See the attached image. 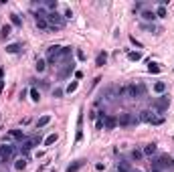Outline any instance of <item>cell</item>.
Masks as SVG:
<instances>
[{"label":"cell","instance_id":"cell-29","mask_svg":"<svg viewBox=\"0 0 174 172\" xmlns=\"http://www.w3.org/2000/svg\"><path fill=\"white\" fill-rule=\"evenodd\" d=\"M128 59H130V61H140V59H142V53L134 51V53H130V55H128Z\"/></svg>","mask_w":174,"mask_h":172},{"label":"cell","instance_id":"cell-20","mask_svg":"<svg viewBox=\"0 0 174 172\" xmlns=\"http://www.w3.org/2000/svg\"><path fill=\"white\" fill-rule=\"evenodd\" d=\"M57 140H59V136H57V134H49V136H47V140H45V146H53V144L57 142Z\"/></svg>","mask_w":174,"mask_h":172},{"label":"cell","instance_id":"cell-4","mask_svg":"<svg viewBox=\"0 0 174 172\" xmlns=\"http://www.w3.org/2000/svg\"><path fill=\"white\" fill-rule=\"evenodd\" d=\"M168 105H170V99L166 97V95H162V97L156 99V109H158V111H166Z\"/></svg>","mask_w":174,"mask_h":172},{"label":"cell","instance_id":"cell-28","mask_svg":"<svg viewBox=\"0 0 174 172\" xmlns=\"http://www.w3.org/2000/svg\"><path fill=\"white\" fill-rule=\"evenodd\" d=\"M34 67H37V71H39V73H43L45 69H47V63H45L43 59H39V61H37V65H34Z\"/></svg>","mask_w":174,"mask_h":172},{"label":"cell","instance_id":"cell-1","mask_svg":"<svg viewBox=\"0 0 174 172\" xmlns=\"http://www.w3.org/2000/svg\"><path fill=\"white\" fill-rule=\"evenodd\" d=\"M47 22H49V26H51V30L63 29V26H65V16H61L57 10H55V12H49V14H47Z\"/></svg>","mask_w":174,"mask_h":172},{"label":"cell","instance_id":"cell-11","mask_svg":"<svg viewBox=\"0 0 174 172\" xmlns=\"http://www.w3.org/2000/svg\"><path fill=\"white\" fill-rule=\"evenodd\" d=\"M71 73H73V63H69V65H65L63 71H59V79H65L67 75H71Z\"/></svg>","mask_w":174,"mask_h":172},{"label":"cell","instance_id":"cell-39","mask_svg":"<svg viewBox=\"0 0 174 172\" xmlns=\"http://www.w3.org/2000/svg\"><path fill=\"white\" fill-rule=\"evenodd\" d=\"M132 172H142V170H132Z\"/></svg>","mask_w":174,"mask_h":172},{"label":"cell","instance_id":"cell-22","mask_svg":"<svg viewBox=\"0 0 174 172\" xmlns=\"http://www.w3.org/2000/svg\"><path fill=\"white\" fill-rule=\"evenodd\" d=\"M10 22H12V26H22V20L18 14H10Z\"/></svg>","mask_w":174,"mask_h":172},{"label":"cell","instance_id":"cell-15","mask_svg":"<svg viewBox=\"0 0 174 172\" xmlns=\"http://www.w3.org/2000/svg\"><path fill=\"white\" fill-rule=\"evenodd\" d=\"M117 172H132L130 162H117Z\"/></svg>","mask_w":174,"mask_h":172},{"label":"cell","instance_id":"cell-38","mask_svg":"<svg viewBox=\"0 0 174 172\" xmlns=\"http://www.w3.org/2000/svg\"><path fill=\"white\" fill-rule=\"evenodd\" d=\"M2 77H4V69L0 67V81H2Z\"/></svg>","mask_w":174,"mask_h":172},{"label":"cell","instance_id":"cell-10","mask_svg":"<svg viewBox=\"0 0 174 172\" xmlns=\"http://www.w3.org/2000/svg\"><path fill=\"white\" fill-rule=\"evenodd\" d=\"M107 63V53H105V51H103V53H99V55H97V59H95V65H97V67H103V65H105Z\"/></svg>","mask_w":174,"mask_h":172},{"label":"cell","instance_id":"cell-32","mask_svg":"<svg viewBox=\"0 0 174 172\" xmlns=\"http://www.w3.org/2000/svg\"><path fill=\"white\" fill-rule=\"evenodd\" d=\"M152 126H162V123H164V118H152Z\"/></svg>","mask_w":174,"mask_h":172},{"label":"cell","instance_id":"cell-26","mask_svg":"<svg viewBox=\"0 0 174 172\" xmlns=\"http://www.w3.org/2000/svg\"><path fill=\"white\" fill-rule=\"evenodd\" d=\"M69 55H71V47H61V55H59V57H61V59H67Z\"/></svg>","mask_w":174,"mask_h":172},{"label":"cell","instance_id":"cell-25","mask_svg":"<svg viewBox=\"0 0 174 172\" xmlns=\"http://www.w3.org/2000/svg\"><path fill=\"white\" fill-rule=\"evenodd\" d=\"M14 166H16V170H24V168H26V160H24V158H18L14 162Z\"/></svg>","mask_w":174,"mask_h":172},{"label":"cell","instance_id":"cell-3","mask_svg":"<svg viewBox=\"0 0 174 172\" xmlns=\"http://www.w3.org/2000/svg\"><path fill=\"white\" fill-rule=\"evenodd\" d=\"M126 93L130 95V97H134V99H138V97H142V95L146 93V85L144 83H132V85H128L126 87Z\"/></svg>","mask_w":174,"mask_h":172},{"label":"cell","instance_id":"cell-2","mask_svg":"<svg viewBox=\"0 0 174 172\" xmlns=\"http://www.w3.org/2000/svg\"><path fill=\"white\" fill-rule=\"evenodd\" d=\"M16 146H0V162H10L16 156Z\"/></svg>","mask_w":174,"mask_h":172},{"label":"cell","instance_id":"cell-31","mask_svg":"<svg viewBox=\"0 0 174 172\" xmlns=\"http://www.w3.org/2000/svg\"><path fill=\"white\" fill-rule=\"evenodd\" d=\"M148 71H150V73H160V67L156 63H150L148 65Z\"/></svg>","mask_w":174,"mask_h":172},{"label":"cell","instance_id":"cell-23","mask_svg":"<svg viewBox=\"0 0 174 172\" xmlns=\"http://www.w3.org/2000/svg\"><path fill=\"white\" fill-rule=\"evenodd\" d=\"M166 14H168L166 6H158V8H156V16H160V18H166Z\"/></svg>","mask_w":174,"mask_h":172},{"label":"cell","instance_id":"cell-36","mask_svg":"<svg viewBox=\"0 0 174 172\" xmlns=\"http://www.w3.org/2000/svg\"><path fill=\"white\" fill-rule=\"evenodd\" d=\"M103 168H105V164H101V162L95 164V170H103Z\"/></svg>","mask_w":174,"mask_h":172},{"label":"cell","instance_id":"cell-14","mask_svg":"<svg viewBox=\"0 0 174 172\" xmlns=\"http://www.w3.org/2000/svg\"><path fill=\"white\" fill-rule=\"evenodd\" d=\"M142 18H144V20H154L156 18V12H154V10H142Z\"/></svg>","mask_w":174,"mask_h":172},{"label":"cell","instance_id":"cell-13","mask_svg":"<svg viewBox=\"0 0 174 172\" xmlns=\"http://www.w3.org/2000/svg\"><path fill=\"white\" fill-rule=\"evenodd\" d=\"M49 122H51V115H41L39 122H37V128H39V130H41V128H45Z\"/></svg>","mask_w":174,"mask_h":172},{"label":"cell","instance_id":"cell-7","mask_svg":"<svg viewBox=\"0 0 174 172\" xmlns=\"http://www.w3.org/2000/svg\"><path fill=\"white\" fill-rule=\"evenodd\" d=\"M34 22H37V29H41L43 33H49V30H51V26H49L47 18H37Z\"/></svg>","mask_w":174,"mask_h":172},{"label":"cell","instance_id":"cell-37","mask_svg":"<svg viewBox=\"0 0 174 172\" xmlns=\"http://www.w3.org/2000/svg\"><path fill=\"white\" fill-rule=\"evenodd\" d=\"M4 91V81H0V93Z\"/></svg>","mask_w":174,"mask_h":172},{"label":"cell","instance_id":"cell-9","mask_svg":"<svg viewBox=\"0 0 174 172\" xmlns=\"http://www.w3.org/2000/svg\"><path fill=\"white\" fill-rule=\"evenodd\" d=\"M152 118H154V113H152V111H148V109L140 111V115H138V119H140V122H148V123L152 122Z\"/></svg>","mask_w":174,"mask_h":172},{"label":"cell","instance_id":"cell-27","mask_svg":"<svg viewBox=\"0 0 174 172\" xmlns=\"http://www.w3.org/2000/svg\"><path fill=\"white\" fill-rule=\"evenodd\" d=\"M142 158H144V152H142V150H134V152H132V160L138 162V160H142Z\"/></svg>","mask_w":174,"mask_h":172},{"label":"cell","instance_id":"cell-6","mask_svg":"<svg viewBox=\"0 0 174 172\" xmlns=\"http://www.w3.org/2000/svg\"><path fill=\"white\" fill-rule=\"evenodd\" d=\"M117 126V118H113V115H105V119H103V128L105 130H113Z\"/></svg>","mask_w":174,"mask_h":172},{"label":"cell","instance_id":"cell-17","mask_svg":"<svg viewBox=\"0 0 174 172\" xmlns=\"http://www.w3.org/2000/svg\"><path fill=\"white\" fill-rule=\"evenodd\" d=\"M154 91H156V93H164V91H166V83H164V81H156V83H154Z\"/></svg>","mask_w":174,"mask_h":172},{"label":"cell","instance_id":"cell-18","mask_svg":"<svg viewBox=\"0 0 174 172\" xmlns=\"http://www.w3.org/2000/svg\"><path fill=\"white\" fill-rule=\"evenodd\" d=\"M10 33H12V25H4V26H2V30H0V37L6 39V37H10Z\"/></svg>","mask_w":174,"mask_h":172},{"label":"cell","instance_id":"cell-24","mask_svg":"<svg viewBox=\"0 0 174 172\" xmlns=\"http://www.w3.org/2000/svg\"><path fill=\"white\" fill-rule=\"evenodd\" d=\"M77 87H79L77 81H71V83L67 85V89H65V91H67V93H75V91H77Z\"/></svg>","mask_w":174,"mask_h":172},{"label":"cell","instance_id":"cell-40","mask_svg":"<svg viewBox=\"0 0 174 172\" xmlns=\"http://www.w3.org/2000/svg\"><path fill=\"white\" fill-rule=\"evenodd\" d=\"M152 172H160V170H152Z\"/></svg>","mask_w":174,"mask_h":172},{"label":"cell","instance_id":"cell-33","mask_svg":"<svg viewBox=\"0 0 174 172\" xmlns=\"http://www.w3.org/2000/svg\"><path fill=\"white\" fill-rule=\"evenodd\" d=\"M77 59L79 61H85V53H83L81 49H77Z\"/></svg>","mask_w":174,"mask_h":172},{"label":"cell","instance_id":"cell-8","mask_svg":"<svg viewBox=\"0 0 174 172\" xmlns=\"http://www.w3.org/2000/svg\"><path fill=\"white\" fill-rule=\"evenodd\" d=\"M156 150H158V146H156V144H146V146L142 148L144 156H152V154H156Z\"/></svg>","mask_w":174,"mask_h":172},{"label":"cell","instance_id":"cell-34","mask_svg":"<svg viewBox=\"0 0 174 172\" xmlns=\"http://www.w3.org/2000/svg\"><path fill=\"white\" fill-rule=\"evenodd\" d=\"M53 95H55V97H61V95H63V89H55V91H53Z\"/></svg>","mask_w":174,"mask_h":172},{"label":"cell","instance_id":"cell-12","mask_svg":"<svg viewBox=\"0 0 174 172\" xmlns=\"http://www.w3.org/2000/svg\"><path fill=\"white\" fill-rule=\"evenodd\" d=\"M10 138H12V140H16V142H22V138H24V134L20 132V130H10Z\"/></svg>","mask_w":174,"mask_h":172},{"label":"cell","instance_id":"cell-21","mask_svg":"<svg viewBox=\"0 0 174 172\" xmlns=\"http://www.w3.org/2000/svg\"><path fill=\"white\" fill-rule=\"evenodd\" d=\"M18 51H20V45L18 43H12V45H8V47H6V53H12V55H14V53H18Z\"/></svg>","mask_w":174,"mask_h":172},{"label":"cell","instance_id":"cell-5","mask_svg":"<svg viewBox=\"0 0 174 172\" xmlns=\"http://www.w3.org/2000/svg\"><path fill=\"white\" fill-rule=\"evenodd\" d=\"M134 122H136V118L132 113H121L120 118H117V123H120V126H132Z\"/></svg>","mask_w":174,"mask_h":172},{"label":"cell","instance_id":"cell-30","mask_svg":"<svg viewBox=\"0 0 174 172\" xmlns=\"http://www.w3.org/2000/svg\"><path fill=\"white\" fill-rule=\"evenodd\" d=\"M30 99H33V101H39V99H41V93H39V91H37V89H30Z\"/></svg>","mask_w":174,"mask_h":172},{"label":"cell","instance_id":"cell-35","mask_svg":"<svg viewBox=\"0 0 174 172\" xmlns=\"http://www.w3.org/2000/svg\"><path fill=\"white\" fill-rule=\"evenodd\" d=\"M130 41L136 45V47H140V49H142V43H140V41H136V37H130Z\"/></svg>","mask_w":174,"mask_h":172},{"label":"cell","instance_id":"cell-19","mask_svg":"<svg viewBox=\"0 0 174 172\" xmlns=\"http://www.w3.org/2000/svg\"><path fill=\"white\" fill-rule=\"evenodd\" d=\"M33 148H34V142H33V140H29V142H24L22 146H20V150H22L24 154H29L30 150H33Z\"/></svg>","mask_w":174,"mask_h":172},{"label":"cell","instance_id":"cell-16","mask_svg":"<svg viewBox=\"0 0 174 172\" xmlns=\"http://www.w3.org/2000/svg\"><path fill=\"white\" fill-rule=\"evenodd\" d=\"M83 164H85V162H83V160H77V162H73L71 166H67V172H77L79 168L83 166Z\"/></svg>","mask_w":174,"mask_h":172}]
</instances>
